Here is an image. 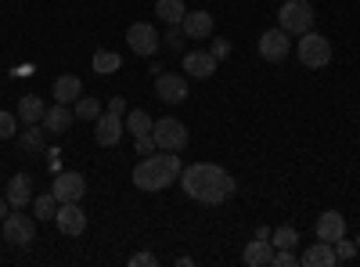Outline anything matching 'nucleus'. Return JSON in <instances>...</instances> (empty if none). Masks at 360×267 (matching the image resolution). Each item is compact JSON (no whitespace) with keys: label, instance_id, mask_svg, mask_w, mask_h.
<instances>
[{"label":"nucleus","instance_id":"9","mask_svg":"<svg viewBox=\"0 0 360 267\" xmlns=\"http://www.w3.org/2000/svg\"><path fill=\"white\" fill-rule=\"evenodd\" d=\"M288 51H292V40H288V33H285L281 25L278 29H266V33L259 37V54L266 58V62H285Z\"/></svg>","mask_w":360,"mask_h":267},{"label":"nucleus","instance_id":"23","mask_svg":"<svg viewBox=\"0 0 360 267\" xmlns=\"http://www.w3.org/2000/svg\"><path fill=\"white\" fill-rule=\"evenodd\" d=\"M155 15L162 22H169V25H180V22H184V15H188V8H184V0H159Z\"/></svg>","mask_w":360,"mask_h":267},{"label":"nucleus","instance_id":"16","mask_svg":"<svg viewBox=\"0 0 360 267\" xmlns=\"http://www.w3.org/2000/svg\"><path fill=\"white\" fill-rule=\"evenodd\" d=\"M184 73L195 76V80L213 76V73H217V58L209 54V51H188V54H184Z\"/></svg>","mask_w":360,"mask_h":267},{"label":"nucleus","instance_id":"5","mask_svg":"<svg viewBox=\"0 0 360 267\" xmlns=\"http://www.w3.org/2000/svg\"><path fill=\"white\" fill-rule=\"evenodd\" d=\"M152 137H155L159 148H166V152H180V148L188 144V127L180 120H173V116H162L152 127Z\"/></svg>","mask_w":360,"mask_h":267},{"label":"nucleus","instance_id":"30","mask_svg":"<svg viewBox=\"0 0 360 267\" xmlns=\"http://www.w3.org/2000/svg\"><path fill=\"white\" fill-rule=\"evenodd\" d=\"M180 37H184V29H180V25H173L169 33L162 37V44H166L169 51H180V47H184V40H180Z\"/></svg>","mask_w":360,"mask_h":267},{"label":"nucleus","instance_id":"20","mask_svg":"<svg viewBox=\"0 0 360 267\" xmlns=\"http://www.w3.org/2000/svg\"><path fill=\"white\" fill-rule=\"evenodd\" d=\"M79 94H83V80H79V76H58V80H54V101L76 105Z\"/></svg>","mask_w":360,"mask_h":267},{"label":"nucleus","instance_id":"38","mask_svg":"<svg viewBox=\"0 0 360 267\" xmlns=\"http://www.w3.org/2000/svg\"><path fill=\"white\" fill-rule=\"evenodd\" d=\"M356 253H360V235H356Z\"/></svg>","mask_w":360,"mask_h":267},{"label":"nucleus","instance_id":"19","mask_svg":"<svg viewBox=\"0 0 360 267\" xmlns=\"http://www.w3.org/2000/svg\"><path fill=\"white\" fill-rule=\"evenodd\" d=\"M299 263H303V267H335L339 260H335V249H332V242H314L303 256H299Z\"/></svg>","mask_w":360,"mask_h":267},{"label":"nucleus","instance_id":"14","mask_svg":"<svg viewBox=\"0 0 360 267\" xmlns=\"http://www.w3.org/2000/svg\"><path fill=\"white\" fill-rule=\"evenodd\" d=\"M342 235H346V217L339 210H324L317 217V239L321 242H335V239H342Z\"/></svg>","mask_w":360,"mask_h":267},{"label":"nucleus","instance_id":"29","mask_svg":"<svg viewBox=\"0 0 360 267\" xmlns=\"http://www.w3.org/2000/svg\"><path fill=\"white\" fill-rule=\"evenodd\" d=\"M332 249H335V260H339V263H346V260H353V256H356V242H349L346 235L332 242Z\"/></svg>","mask_w":360,"mask_h":267},{"label":"nucleus","instance_id":"6","mask_svg":"<svg viewBox=\"0 0 360 267\" xmlns=\"http://www.w3.org/2000/svg\"><path fill=\"white\" fill-rule=\"evenodd\" d=\"M127 44H130L134 54L152 58V54L162 47V37L155 33V25H152V22H134V25L127 29Z\"/></svg>","mask_w":360,"mask_h":267},{"label":"nucleus","instance_id":"37","mask_svg":"<svg viewBox=\"0 0 360 267\" xmlns=\"http://www.w3.org/2000/svg\"><path fill=\"white\" fill-rule=\"evenodd\" d=\"M8 206H11V202H8L4 195H0V221H4V217H8Z\"/></svg>","mask_w":360,"mask_h":267},{"label":"nucleus","instance_id":"15","mask_svg":"<svg viewBox=\"0 0 360 267\" xmlns=\"http://www.w3.org/2000/svg\"><path fill=\"white\" fill-rule=\"evenodd\" d=\"M180 29H184L188 40H209V33H213V15L209 11H188Z\"/></svg>","mask_w":360,"mask_h":267},{"label":"nucleus","instance_id":"18","mask_svg":"<svg viewBox=\"0 0 360 267\" xmlns=\"http://www.w3.org/2000/svg\"><path fill=\"white\" fill-rule=\"evenodd\" d=\"M270 260H274V242H270V239H256L242 253V263L245 267H270Z\"/></svg>","mask_w":360,"mask_h":267},{"label":"nucleus","instance_id":"17","mask_svg":"<svg viewBox=\"0 0 360 267\" xmlns=\"http://www.w3.org/2000/svg\"><path fill=\"white\" fill-rule=\"evenodd\" d=\"M72 120H76V112H72L69 105H62V101H54V105L44 112V127H47L51 134H65V130L72 127Z\"/></svg>","mask_w":360,"mask_h":267},{"label":"nucleus","instance_id":"33","mask_svg":"<svg viewBox=\"0 0 360 267\" xmlns=\"http://www.w3.org/2000/svg\"><path fill=\"white\" fill-rule=\"evenodd\" d=\"M292 263H295V253L292 249H278L274 260H270V267H292Z\"/></svg>","mask_w":360,"mask_h":267},{"label":"nucleus","instance_id":"4","mask_svg":"<svg viewBox=\"0 0 360 267\" xmlns=\"http://www.w3.org/2000/svg\"><path fill=\"white\" fill-rule=\"evenodd\" d=\"M295 58H299V66H307V69H324L328 62H332V40H328L324 33H303L295 44Z\"/></svg>","mask_w":360,"mask_h":267},{"label":"nucleus","instance_id":"26","mask_svg":"<svg viewBox=\"0 0 360 267\" xmlns=\"http://www.w3.org/2000/svg\"><path fill=\"white\" fill-rule=\"evenodd\" d=\"M270 242H274V249H295V242H299V231L295 228H278V231H270Z\"/></svg>","mask_w":360,"mask_h":267},{"label":"nucleus","instance_id":"24","mask_svg":"<svg viewBox=\"0 0 360 267\" xmlns=\"http://www.w3.org/2000/svg\"><path fill=\"white\" fill-rule=\"evenodd\" d=\"M90 66H94L98 76H112L115 69H123V58H119L115 51H94V62Z\"/></svg>","mask_w":360,"mask_h":267},{"label":"nucleus","instance_id":"8","mask_svg":"<svg viewBox=\"0 0 360 267\" xmlns=\"http://www.w3.org/2000/svg\"><path fill=\"white\" fill-rule=\"evenodd\" d=\"M54 224L62 235H83L86 231V213L79 202H58V213H54Z\"/></svg>","mask_w":360,"mask_h":267},{"label":"nucleus","instance_id":"3","mask_svg":"<svg viewBox=\"0 0 360 267\" xmlns=\"http://www.w3.org/2000/svg\"><path fill=\"white\" fill-rule=\"evenodd\" d=\"M314 22H317V11H314L310 0H285V4L278 8V25L285 29L288 37H303V33H310Z\"/></svg>","mask_w":360,"mask_h":267},{"label":"nucleus","instance_id":"2","mask_svg":"<svg viewBox=\"0 0 360 267\" xmlns=\"http://www.w3.org/2000/svg\"><path fill=\"white\" fill-rule=\"evenodd\" d=\"M176 177H180V156L166 152V148H162V156L152 152L134 166V185L141 192H166Z\"/></svg>","mask_w":360,"mask_h":267},{"label":"nucleus","instance_id":"27","mask_svg":"<svg viewBox=\"0 0 360 267\" xmlns=\"http://www.w3.org/2000/svg\"><path fill=\"white\" fill-rule=\"evenodd\" d=\"M76 120H98L101 116V101L98 98H76Z\"/></svg>","mask_w":360,"mask_h":267},{"label":"nucleus","instance_id":"11","mask_svg":"<svg viewBox=\"0 0 360 267\" xmlns=\"http://www.w3.org/2000/svg\"><path fill=\"white\" fill-rule=\"evenodd\" d=\"M155 94L166 101V105H180L188 98V80L180 76V73H159L155 80Z\"/></svg>","mask_w":360,"mask_h":267},{"label":"nucleus","instance_id":"35","mask_svg":"<svg viewBox=\"0 0 360 267\" xmlns=\"http://www.w3.org/2000/svg\"><path fill=\"white\" fill-rule=\"evenodd\" d=\"M148 263H152V267L159 263L155 253H134V256H130V267H148Z\"/></svg>","mask_w":360,"mask_h":267},{"label":"nucleus","instance_id":"36","mask_svg":"<svg viewBox=\"0 0 360 267\" xmlns=\"http://www.w3.org/2000/svg\"><path fill=\"white\" fill-rule=\"evenodd\" d=\"M108 112L123 116V112H127V98H119V94H115V98H108Z\"/></svg>","mask_w":360,"mask_h":267},{"label":"nucleus","instance_id":"13","mask_svg":"<svg viewBox=\"0 0 360 267\" xmlns=\"http://www.w3.org/2000/svg\"><path fill=\"white\" fill-rule=\"evenodd\" d=\"M4 199L11 202V210H25V206L33 202V177H29V173H15L8 181V195Z\"/></svg>","mask_w":360,"mask_h":267},{"label":"nucleus","instance_id":"7","mask_svg":"<svg viewBox=\"0 0 360 267\" xmlns=\"http://www.w3.org/2000/svg\"><path fill=\"white\" fill-rule=\"evenodd\" d=\"M37 239V221L29 213H8L4 217V242L11 246H29Z\"/></svg>","mask_w":360,"mask_h":267},{"label":"nucleus","instance_id":"10","mask_svg":"<svg viewBox=\"0 0 360 267\" xmlns=\"http://www.w3.org/2000/svg\"><path fill=\"white\" fill-rule=\"evenodd\" d=\"M127 123H123V116H115V112H101L98 120H94V141L101 148H112L119 137H123Z\"/></svg>","mask_w":360,"mask_h":267},{"label":"nucleus","instance_id":"31","mask_svg":"<svg viewBox=\"0 0 360 267\" xmlns=\"http://www.w3.org/2000/svg\"><path fill=\"white\" fill-rule=\"evenodd\" d=\"M15 120H18V116H11V112H0V141H8V137L15 134Z\"/></svg>","mask_w":360,"mask_h":267},{"label":"nucleus","instance_id":"22","mask_svg":"<svg viewBox=\"0 0 360 267\" xmlns=\"http://www.w3.org/2000/svg\"><path fill=\"white\" fill-rule=\"evenodd\" d=\"M22 148L25 152H44L47 148V127L44 123H29L25 134H22Z\"/></svg>","mask_w":360,"mask_h":267},{"label":"nucleus","instance_id":"28","mask_svg":"<svg viewBox=\"0 0 360 267\" xmlns=\"http://www.w3.org/2000/svg\"><path fill=\"white\" fill-rule=\"evenodd\" d=\"M54 213H58V199H54V192L37 195V221H54Z\"/></svg>","mask_w":360,"mask_h":267},{"label":"nucleus","instance_id":"21","mask_svg":"<svg viewBox=\"0 0 360 267\" xmlns=\"http://www.w3.org/2000/svg\"><path fill=\"white\" fill-rule=\"evenodd\" d=\"M44 112H47V105L37 98V94H25V98H18V120L29 127V123H44Z\"/></svg>","mask_w":360,"mask_h":267},{"label":"nucleus","instance_id":"34","mask_svg":"<svg viewBox=\"0 0 360 267\" xmlns=\"http://www.w3.org/2000/svg\"><path fill=\"white\" fill-rule=\"evenodd\" d=\"M209 54H213L217 62H224V58L231 54V40H213V51H209Z\"/></svg>","mask_w":360,"mask_h":267},{"label":"nucleus","instance_id":"25","mask_svg":"<svg viewBox=\"0 0 360 267\" xmlns=\"http://www.w3.org/2000/svg\"><path fill=\"white\" fill-rule=\"evenodd\" d=\"M152 127H155V123H152V116H148L144 108H134V112L127 116V130H130L134 137H141V134H152Z\"/></svg>","mask_w":360,"mask_h":267},{"label":"nucleus","instance_id":"1","mask_svg":"<svg viewBox=\"0 0 360 267\" xmlns=\"http://www.w3.org/2000/svg\"><path fill=\"white\" fill-rule=\"evenodd\" d=\"M180 185H184L188 199L205 202V206H220L238 188L234 177L224 166H217V163H191V166H184L180 170Z\"/></svg>","mask_w":360,"mask_h":267},{"label":"nucleus","instance_id":"32","mask_svg":"<svg viewBox=\"0 0 360 267\" xmlns=\"http://www.w3.org/2000/svg\"><path fill=\"white\" fill-rule=\"evenodd\" d=\"M155 148H159V144H155L152 134H141V137H137V156H152Z\"/></svg>","mask_w":360,"mask_h":267},{"label":"nucleus","instance_id":"12","mask_svg":"<svg viewBox=\"0 0 360 267\" xmlns=\"http://www.w3.org/2000/svg\"><path fill=\"white\" fill-rule=\"evenodd\" d=\"M51 192H54V199L58 202H79L83 195H86V181H83V173H58V181L51 185Z\"/></svg>","mask_w":360,"mask_h":267}]
</instances>
